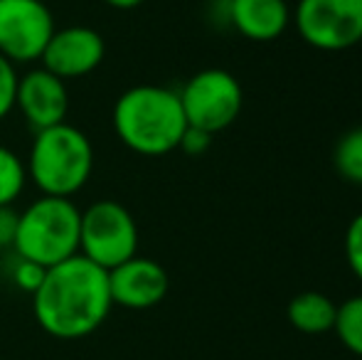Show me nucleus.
Returning <instances> with one entry per match:
<instances>
[{
	"mask_svg": "<svg viewBox=\"0 0 362 360\" xmlns=\"http://www.w3.org/2000/svg\"><path fill=\"white\" fill-rule=\"evenodd\" d=\"M177 94L187 126H195L212 136L237 121L244 101L242 84L237 82V77L217 67L192 74Z\"/></svg>",
	"mask_w": 362,
	"mask_h": 360,
	"instance_id": "6",
	"label": "nucleus"
},
{
	"mask_svg": "<svg viewBox=\"0 0 362 360\" xmlns=\"http://www.w3.org/2000/svg\"><path fill=\"white\" fill-rule=\"evenodd\" d=\"M104 57L106 42L99 30L89 25H67L52 33L40 62L45 69L69 82V79H81L99 69Z\"/></svg>",
	"mask_w": 362,
	"mask_h": 360,
	"instance_id": "9",
	"label": "nucleus"
},
{
	"mask_svg": "<svg viewBox=\"0 0 362 360\" xmlns=\"http://www.w3.org/2000/svg\"><path fill=\"white\" fill-rule=\"evenodd\" d=\"M293 23L305 45L343 52L362 42V0H298Z\"/></svg>",
	"mask_w": 362,
	"mask_h": 360,
	"instance_id": "7",
	"label": "nucleus"
},
{
	"mask_svg": "<svg viewBox=\"0 0 362 360\" xmlns=\"http://www.w3.org/2000/svg\"><path fill=\"white\" fill-rule=\"evenodd\" d=\"M18 232V210L13 205L0 207V250H13Z\"/></svg>",
	"mask_w": 362,
	"mask_h": 360,
	"instance_id": "21",
	"label": "nucleus"
},
{
	"mask_svg": "<svg viewBox=\"0 0 362 360\" xmlns=\"http://www.w3.org/2000/svg\"><path fill=\"white\" fill-rule=\"evenodd\" d=\"M345 257L355 277L362 281V212L355 215L345 232Z\"/></svg>",
	"mask_w": 362,
	"mask_h": 360,
	"instance_id": "19",
	"label": "nucleus"
},
{
	"mask_svg": "<svg viewBox=\"0 0 362 360\" xmlns=\"http://www.w3.org/2000/svg\"><path fill=\"white\" fill-rule=\"evenodd\" d=\"M15 109L35 131L62 124L69 114L67 82L45 67L28 69L25 74H20Z\"/></svg>",
	"mask_w": 362,
	"mask_h": 360,
	"instance_id": "10",
	"label": "nucleus"
},
{
	"mask_svg": "<svg viewBox=\"0 0 362 360\" xmlns=\"http://www.w3.org/2000/svg\"><path fill=\"white\" fill-rule=\"evenodd\" d=\"M335 313H338V306L325 294L300 291L291 298L286 316L296 331L308 333V336H318V333L333 331Z\"/></svg>",
	"mask_w": 362,
	"mask_h": 360,
	"instance_id": "13",
	"label": "nucleus"
},
{
	"mask_svg": "<svg viewBox=\"0 0 362 360\" xmlns=\"http://www.w3.org/2000/svg\"><path fill=\"white\" fill-rule=\"evenodd\" d=\"M20 72L18 64H13L8 57L0 54V121L8 119L15 111V96H18Z\"/></svg>",
	"mask_w": 362,
	"mask_h": 360,
	"instance_id": "18",
	"label": "nucleus"
},
{
	"mask_svg": "<svg viewBox=\"0 0 362 360\" xmlns=\"http://www.w3.org/2000/svg\"><path fill=\"white\" fill-rule=\"evenodd\" d=\"M81 210L72 197L40 195L18 212L13 252L45 269L79 255Z\"/></svg>",
	"mask_w": 362,
	"mask_h": 360,
	"instance_id": "4",
	"label": "nucleus"
},
{
	"mask_svg": "<svg viewBox=\"0 0 362 360\" xmlns=\"http://www.w3.org/2000/svg\"><path fill=\"white\" fill-rule=\"evenodd\" d=\"M79 255L101 269H114L139 255V225L119 200H96L81 210Z\"/></svg>",
	"mask_w": 362,
	"mask_h": 360,
	"instance_id": "5",
	"label": "nucleus"
},
{
	"mask_svg": "<svg viewBox=\"0 0 362 360\" xmlns=\"http://www.w3.org/2000/svg\"><path fill=\"white\" fill-rule=\"evenodd\" d=\"M170 279L168 272L148 257H131L124 265L109 269V291L114 306L129 311H146L168 296Z\"/></svg>",
	"mask_w": 362,
	"mask_h": 360,
	"instance_id": "11",
	"label": "nucleus"
},
{
	"mask_svg": "<svg viewBox=\"0 0 362 360\" xmlns=\"http://www.w3.org/2000/svg\"><path fill=\"white\" fill-rule=\"evenodd\" d=\"M229 20L239 35L254 42H272L288 28L291 10L286 0H224Z\"/></svg>",
	"mask_w": 362,
	"mask_h": 360,
	"instance_id": "12",
	"label": "nucleus"
},
{
	"mask_svg": "<svg viewBox=\"0 0 362 360\" xmlns=\"http://www.w3.org/2000/svg\"><path fill=\"white\" fill-rule=\"evenodd\" d=\"M45 274H47V269H45L42 265L23 260V257L15 255V262H13V267H10V281H13L15 289H20L23 294L33 296L40 289V284H42Z\"/></svg>",
	"mask_w": 362,
	"mask_h": 360,
	"instance_id": "17",
	"label": "nucleus"
},
{
	"mask_svg": "<svg viewBox=\"0 0 362 360\" xmlns=\"http://www.w3.org/2000/svg\"><path fill=\"white\" fill-rule=\"evenodd\" d=\"M333 331L350 353L362 358V296H353L340 303Z\"/></svg>",
	"mask_w": 362,
	"mask_h": 360,
	"instance_id": "15",
	"label": "nucleus"
},
{
	"mask_svg": "<svg viewBox=\"0 0 362 360\" xmlns=\"http://www.w3.org/2000/svg\"><path fill=\"white\" fill-rule=\"evenodd\" d=\"M111 126L121 144L139 156H165L180 146L187 129L180 94L160 84H136L116 99Z\"/></svg>",
	"mask_w": 362,
	"mask_h": 360,
	"instance_id": "2",
	"label": "nucleus"
},
{
	"mask_svg": "<svg viewBox=\"0 0 362 360\" xmlns=\"http://www.w3.org/2000/svg\"><path fill=\"white\" fill-rule=\"evenodd\" d=\"M104 3L114 10H136V8H141L146 0H104Z\"/></svg>",
	"mask_w": 362,
	"mask_h": 360,
	"instance_id": "22",
	"label": "nucleus"
},
{
	"mask_svg": "<svg viewBox=\"0 0 362 360\" xmlns=\"http://www.w3.org/2000/svg\"><path fill=\"white\" fill-rule=\"evenodd\" d=\"M335 168L345 180L362 185V126L348 131L335 146Z\"/></svg>",
	"mask_w": 362,
	"mask_h": 360,
	"instance_id": "16",
	"label": "nucleus"
},
{
	"mask_svg": "<svg viewBox=\"0 0 362 360\" xmlns=\"http://www.w3.org/2000/svg\"><path fill=\"white\" fill-rule=\"evenodd\" d=\"M25 170L28 182L37 187L40 195L74 197L94 173L91 139L67 121L35 131Z\"/></svg>",
	"mask_w": 362,
	"mask_h": 360,
	"instance_id": "3",
	"label": "nucleus"
},
{
	"mask_svg": "<svg viewBox=\"0 0 362 360\" xmlns=\"http://www.w3.org/2000/svg\"><path fill=\"white\" fill-rule=\"evenodd\" d=\"M210 146H212V134H207V131H202V129H195V126H187L177 149L185 151L187 156H202Z\"/></svg>",
	"mask_w": 362,
	"mask_h": 360,
	"instance_id": "20",
	"label": "nucleus"
},
{
	"mask_svg": "<svg viewBox=\"0 0 362 360\" xmlns=\"http://www.w3.org/2000/svg\"><path fill=\"white\" fill-rule=\"evenodd\" d=\"M54 30V15L42 0H0V54L18 67L40 62Z\"/></svg>",
	"mask_w": 362,
	"mask_h": 360,
	"instance_id": "8",
	"label": "nucleus"
},
{
	"mask_svg": "<svg viewBox=\"0 0 362 360\" xmlns=\"http://www.w3.org/2000/svg\"><path fill=\"white\" fill-rule=\"evenodd\" d=\"M33 316L47 336L79 341L104 326L114 301L109 272L86 257L74 255L49 267L40 289L33 294Z\"/></svg>",
	"mask_w": 362,
	"mask_h": 360,
	"instance_id": "1",
	"label": "nucleus"
},
{
	"mask_svg": "<svg viewBox=\"0 0 362 360\" xmlns=\"http://www.w3.org/2000/svg\"><path fill=\"white\" fill-rule=\"evenodd\" d=\"M28 187L25 161L13 149L0 144V207L15 205Z\"/></svg>",
	"mask_w": 362,
	"mask_h": 360,
	"instance_id": "14",
	"label": "nucleus"
}]
</instances>
